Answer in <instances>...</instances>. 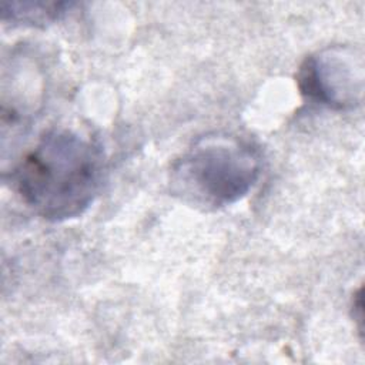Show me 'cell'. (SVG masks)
I'll use <instances>...</instances> for the list:
<instances>
[{
  "label": "cell",
  "instance_id": "1",
  "mask_svg": "<svg viewBox=\"0 0 365 365\" xmlns=\"http://www.w3.org/2000/svg\"><path fill=\"white\" fill-rule=\"evenodd\" d=\"M106 175V157L91 137L68 128L43 134L11 173L23 202L47 221L81 215L98 195Z\"/></svg>",
  "mask_w": 365,
  "mask_h": 365
},
{
  "label": "cell",
  "instance_id": "3",
  "mask_svg": "<svg viewBox=\"0 0 365 365\" xmlns=\"http://www.w3.org/2000/svg\"><path fill=\"white\" fill-rule=\"evenodd\" d=\"M342 48H328L301 64L297 84L302 97L332 110L354 108L362 96V64Z\"/></svg>",
  "mask_w": 365,
  "mask_h": 365
},
{
  "label": "cell",
  "instance_id": "4",
  "mask_svg": "<svg viewBox=\"0 0 365 365\" xmlns=\"http://www.w3.org/2000/svg\"><path fill=\"white\" fill-rule=\"evenodd\" d=\"M73 6V1H3L1 20L14 26L44 27L58 21Z\"/></svg>",
  "mask_w": 365,
  "mask_h": 365
},
{
  "label": "cell",
  "instance_id": "2",
  "mask_svg": "<svg viewBox=\"0 0 365 365\" xmlns=\"http://www.w3.org/2000/svg\"><path fill=\"white\" fill-rule=\"evenodd\" d=\"M262 168L259 148L232 133H208L195 138L173 163L171 192L184 202L217 210L242 200Z\"/></svg>",
  "mask_w": 365,
  "mask_h": 365
}]
</instances>
